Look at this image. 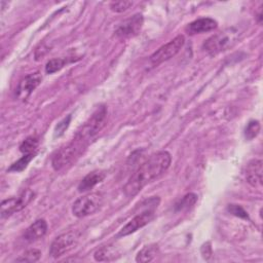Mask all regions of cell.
Returning a JSON list of instances; mask_svg holds the SVG:
<instances>
[{
	"instance_id": "20",
	"label": "cell",
	"mask_w": 263,
	"mask_h": 263,
	"mask_svg": "<svg viewBox=\"0 0 263 263\" xmlns=\"http://www.w3.org/2000/svg\"><path fill=\"white\" fill-rule=\"evenodd\" d=\"M39 144V140L36 137H28L26 140L23 141V143L20 146V150L24 154L33 153V151L37 148Z\"/></svg>"
},
{
	"instance_id": "25",
	"label": "cell",
	"mask_w": 263,
	"mask_h": 263,
	"mask_svg": "<svg viewBox=\"0 0 263 263\" xmlns=\"http://www.w3.org/2000/svg\"><path fill=\"white\" fill-rule=\"evenodd\" d=\"M228 211L236 216V217H239V218H243V219H248V213L240 206V205H237V204H229L228 205Z\"/></svg>"
},
{
	"instance_id": "11",
	"label": "cell",
	"mask_w": 263,
	"mask_h": 263,
	"mask_svg": "<svg viewBox=\"0 0 263 263\" xmlns=\"http://www.w3.org/2000/svg\"><path fill=\"white\" fill-rule=\"evenodd\" d=\"M42 76L39 72L31 73L24 77L17 87V96L21 99H27L34 90L35 88L41 83Z\"/></svg>"
},
{
	"instance_id": "1",
	"label": "cell",
	"mask_w": 263,
	"mask_h": 263,
	"mask_svg": "<svg viewBox=\"0 0 263 263\" xmlns=\"http://www.w3.org/2000/svg\"><path fill=\"white\" fill-rule=\"evenodd\" d=\"M172 162L171 154L167 151H158L151 154L129 177L123 187L127 197L137 195L146 185L160 178L170 167Z\"/></svg>"
},
{
	"instance_id": "7",
	"label": "cell",
	"mask_w": 263,
	"mask_h": 263,
	"mask_svg": "<svg viewBox=\"0 0 263 263\" xmlns=\"http://www.w3.org/2000/svg\"><path fill=\"white\" fill-rule=\"evenodd\" d=\"M34 196L35 193L32 190L26 189L17 197L4 199L1 202V217L6 218L14 213L22 211L34 199Z\"/></svg>"
},
{
	"instance_id": "3",
	"label": "cell",
	"mask_w": 263,
	"mask_h": 263,
	"mask_svg": "<svg viewBox=\"0 0 263 263\" xmlns=\"http://www.w3.org/2000/svg\"><path fill=\"white\" fill-rule=\"evenodd\" d=\"M241 31L237 27H231L210 37L203 43V49L211 55L227 50L232 47L239 39Z\"/></svg>"
},
{
	"instance_id": "8",
	"label": "cell",
	"mask_w": 263,
	"mask_h": 263,
	"mask_svg": "<svg viewBox=\"0 0 263 263\" xmlns=\"http://www.w3.org/2000/svg\"><path fill=\"white\" fill-rule=\"evenodd\" d=\"M184 42H185V38L183 35L176 36L173 40L162 45L153 54H151L150 62L153 65L157 66L165 61H168L181 50V48L184 45Z\"/></svg>"
},
{
	"instance_id": "9",
	"label": "cell",
	"mask_w": 263,
	"mask_h": 263,
	"mask_svg": "<svg viewBox=\"0 0 263 263\" xmlns=\"http://www.w3.org/2000/svg\"><path fill=\"white\" fill-rule=\"evenodd\" d=\"M77 241L78 236L75 232H65L53 239L49 248V255L52 258H59L74 249L77 245Z\"/></svg>"
},
{
	"instance_id": "21",
	"label": "cell",
	"mask_w": 263,
	"mask_h": 263,
	"mask_svg": "<svg viewBox=\"0 0 263 263\" xmlns=\"http://www.w3.org/2000/svg\"><path fill=\"white\" fill-rule=\"evenodd\" d=\"M66 64H67L66 59H61V58L52 59L47 62V64L45 66V72L47 74H53V73L60 71Z\"/></svg>"
},
{
	"instance_id": "13",
	"label": "cell",
	"mask_w": 263,
	"mask_h": 263,
	"mask_svg": "<svg viewBox=\"0 0 263 263\" xmlns=\"http://www.w3.org/2000/svg\"><path fill=\"white\" fill-rule=\"evenodd\" d=\"M217 25L218 24H217V22L214 18H211V17H200V18H197V20L191 22L187 26L186 31L190 35L201 34V33L213 31L214 29L217 28Z\"/></svg>"
},
{
	"instance_id": "6",
	"label": "cell",
	"mask_w": 263,
	"mask_h": 263,
	"mask_svg": "<svg viewBox=\"0 0 263 263\" xmlns=\"http://www.w3.org/2000/svg\"><path fill=\"white\" fill-rule=\"evenodd\" d=\"M159 198L158 197H151L148 208L143 211L142 213L136 215L129 222H127L117 233L116 237H123L136 232L138 229L144 227L149 222L152 221L154 218L155 209L158 206Z\"/></svg>"
},
{
	"instance_id": "10",
	"label": "cell",
	"mask_w": 263,
	"mask_h": 263,
	"mask_svg": "<svg viewBox=\"0 0 263 263\" xmlns=\"http://www.w3.org/2000/svg\"><path fill=\"white\" fill-rule=\"evenodd\" d=\"M143 26V16L140 13L124 20L115 30V34L120 38H128L137 35Z\"/></svg>"
},
{
	"instance_id": "2",
	"label": "cell",
	"mask_w": 263,
	"mask_h": 263,
	"mask_svg": "<svg viewBox=\"0 0 263 263\" xmlns=\"http://www.w3.org/2000/svg\"><path fill=\"white\" fill-rule=\"evenodd\" d=\"M87 143L83 140L74 137L67 145L60 148L52 156L51 165L54 171H62L70 166L83 153L87 147Z\"/></svg>"
},
{
	"instance_id": "5",
	"label": "cell",
	"mask_w": 263,
	"mask_h": 263,
	"mask_svg": "<svg viewBox=\"0 0 263 263\" xmlns=\"http://www.w3.org/2000/svg\"><path fill=\"white\" fill-rule=\"evenodd\" d=\"M104 203V196L100 192H90L77 198L72 205V213L77 218L87 217L99 211Z\"/></svg>"
},
{
	"instance_id": "14",
	"label": "cell",
	"mask_w": 263,
	"mask_h": 263,
	"mask_svg": "<svg viewBox=\"0 0 263 263\" xmlns=\"http://www.w3.org/2000/svg\"><path fill=\"white\" fill-rule=\"evenodd\" d=\"M47 231V223L44 219H38L33 222L25 231L24 239L27 241L37 240L45 235Z\"/></svg>"
},
{
	"instance_id": "15",
	"label": "cell",
	"mask_w": 263,
	"mask_h": 263,
	"mask_svg": "<svg viewBox=\"0 0 263 263\" xmlns=\"http://www.w3.org/2000/svg\"><path fill=\"white\" fill-rule=\"evenodd\" d=\"M105 177H106V174L103 171L90 172L80 181V183L78 185V191L85 192V191L92 189L97 184L101 183L105 179Z\"/></svg>"
},
{
	"instance_id": "26",
	"label": "cell",
	"mask_w": 263,
	"mask_h": 263,
	"mask_svg": "<svg viewBox=\"0 0 263 263\" xmlns=\"http://www.w3.org/2000/svg\"><path fill=\"white\" fill-rule=\"evenodd\" d=\"M70 119H71V116H67V118H64L61 122L58 123V125L55 126V129H54V133H55V136H61L64 134V132L66 130V128L69 126V123H70Z\"/></svg>"
},
{
	"instance_id": "22",
	"label": "cell",
	"mask_w": 263,
	"mask_h": 263,
	"mask_svg": "<svg viewBox=\"0 0 263 263\" xmlns=\"http://www.w3.org/2000/svg\"><path fill=\"white\" fill-rule=\"evenodd\" d=\"M41 252L37 249H30L26 251L21 257L16 258V262H36L40 259Z\"/></svg>"
},
{
	"instance_id": "12",
	"label": "cell",
	"mask_w": 263,
	"mask_h": 263,
	"mask_svg": "<svg viewBox=\"0 0 263 263\" xmlns=\"http://www.w3.org/2000/svg\"><path fill=\"white\" fill-rule=\"evenodd\" d=\"M262 160L252 159L246 170V180L253 187H260L262 185Z\"/></svg>"
},
{
	"instance_id": "19",
	"label": "cell",
	"mask_w": 263,
	"mask_h": 263,
	"mask_svg": "<svg viewBox=\"0 0 263 263\" xmlns=\"http://www.w3.org/2000/svg\"><path fill=\"white\" fill-rule=\"evenodd\" d=\"M196 201H197V195L195 193H188L179 201V203L176 204V211L188 210L192 208Z\"/></svg>"
},
{
	"instance_id": "16",
	"label": "cell",
	"mask_w": 263,
	"mask_h": 263,
	"mask_svg": "<svg viewBox=\"0 0 263 263\" xmlns=\"http://www.w3.org/2000/svg\"><path fill=\"white\" fill-rule=\"evenodd\" d=\"M118 256H119V253H118L117 249L113 245L102 246L93 254L95 260L96 261H100V262L112 261V260L116 259Z\"/></svg>"
},
{
	"instance_id": "23",
	"label": "cell",
	"mask_w": 263,
	"mask_h": 263,
	"mask_svg": "<svg viewBox=\"0 0 263 263\" xmlns=\"http://www.w3.org/2000/svg\"><path fill=\"white\" fill-rule=\"evenodd\" d=\"M260 123L258 120H251L245 129V137L247 140H252L258 136L260 132Z\"/></svg>"
},
{
	"instance_id": "24",
	"label": "cell",
	"mask_w": 263,
	"mask_h": 263,
	"mask_svg": "<svg viewBox=\"0 0 263 263\" xmlns=\"http://www.w3.org/2000/svg\"><path fill=\"white\" fill-rule=\"evenodd\" d=\"M134 2L132 1H114L110 3V9L114 12L120 13L127 10L130 6H133Z\"/></svg>"
},
{
	"instance_id": "4",
	"label": "cell",
	"mask_w": 263,
	"mask_h": 263,
	"mask_svg": "<svg viewBox=\"0 0 263 263\" xmlns=\"http://www.w3.org/2000/svg\"><path fill=\"white\" fill-rule=\"evenodd\" d=\"M106 117H107V108L105 106H101L92 113V115L88 118V120L80 127V129L76 133L75 137L89 144L90 141L104 127L106 122Z\"/></svg>"
},
{
	"instance_id": "17",
	"label": "cell",
	"mask_w": 263,
	"mask_h": 263,
	"mask_svg": "<svg viewBox=\"0 0 263 263\" xmlns=\"http://www.w3.org/2000/svg\"><path fill=\"white\" fill-rule=\"evenodd\" d=\"M158 252H159V250L156 245L145 246L138 252L136 261L137 262H150L157 256Z\"/></svg>"
},
{
	"instance_id": "18",
	"label": "cell",
	"mask_w": 263,
	"mask_h": 263,
	"mask_svg": "<svg viewBox=\"0 0 263 263\" xmlns=\"http://www.w3.org/2000/svg\"><path fill=\"white\" fill-rule=\"evenodd\" d=\"M35 153H29V154H24L23 157H21L18 160H16L15 162H13L9 168L8 172H22L24 171L27 165L29 164V162L34 158Z\"/></svg>"
}]
</instances>
